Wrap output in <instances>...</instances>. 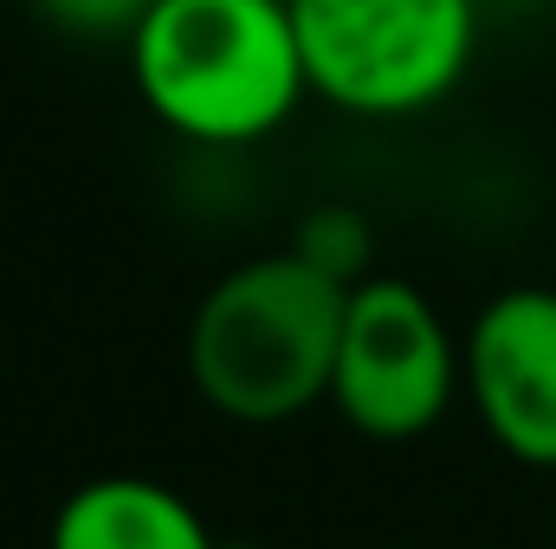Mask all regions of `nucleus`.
<instances>
[{"instance_id":"8","label":"nucleus","mask_w":556,"mask_h":549,"mask_svg":"<svg viewBox=\"0 0 556 549\" xmlns=\"http://www.w3.org/2000/svg\"><path fill=\"white\" fill-rule=\"evenodd\" d=\"M33 13L72 39H91V46H130L137 20L149 13V0H33Z\"/></svg>"},{"instance_id":"7","label":"nucleus","mask_w":556,"mask_h":549,"mask_svg":"<svg viewBox=\"0 0 556 549\" xmlns=\"http://www.w3.org/2000/svg\"><path fill=\"white\" fill-rule=\"evenodd\" d=\"M298 253L343 284H363L369 278V220L356 207H317L298 227Z\"/></svg>"},{"instance_id":"5","label":"nucleus","mask_w":556,"mask_h":549,"mask_svg":"<svg viewBox=\"0 0 556 549\" xmlns=\"http://www.w3.org/2000/svg\"><path fill=\"white\" fill-rule=\"evenodd\" d=\"M466 395L511 459L556 465V291L518 284L472 317Z\"/></svg>"},{"instance_id":"6","label":"nucleus","mask_w":556,"mask_h":549,"mask_svg":"<svg viewBox=\"0 0 556 549\" xmlns=\"http://www.w3.org/2000/svg\"><path fill=\"white\" fill-rule=\"evenodd\" d=\"M220 537L201 524V511L155 485V478H91L78 485L59 518H52V537L46 549H214Z\"/></svg>"},{"instance_id":"2","label":"nucleus","mask_w":556,"mask_h":549,"mask_svg":"<svg viewBox=\"0 0 556 549\" xmlns=\"http://www.w3.org/2000/svg\"><path fill=\"white\" fill-rule=\"evenodd\" d=\"M350 284L298 246L247 259L220 278L188 330V375L201 401L240 426L298 420L330 395Z\"/></svg>"},{"instance_id":"4","label":"nucleus","mask_w":556,"mask_h":549,"mask_svg":"<svg viewBox=\"0 0 556 549\" xmlns=\"http://www.w3.org/2000/svg\"><path fill=\"white\" fill-rule=\"evenodd\" d=\"M459 382H466V349H453V336L420 284H408V278L350 284L330 401L356 433L415 439L446 413Z\"/></svg>"},{"instance_id":"3","label":"nucleus","mask_w":556,"mask_h":549,"mask_svg":"<svg viewBox=\"0 0 556 549\" xmlns=\"http://www.w3.org/2000/svg\"><path fill=\"white\" fill-rule=\"evenodd\" d=\"M311 98L350 117H420L479 52V0H291Z\"/></svg>"},{"instance_id":"1","label":"nucleus","mask_w":556,"mask_h":549,"mask_svg":"<svg viewBox=\"0 0 556 549\" xmlns=\"http://www.w3.org/2000/svg\"><path fill=\"white\" fill-rule=\"evenodd\" d=\"M124 52L149 117L201 149L266 142L311 98L291 0H149Z\"/></svg>"},{"instance_id":"9","label":"nucleus","mask_w":556,"mask_h":549,"mask_svg":"<svg viewBox=\"0 0 556 549\" xmlns=\"http://www.w3.org/2000/svg\"><path fill=\"white\" fill-rule=\"evenodd\" d=\"M214 549H260V544H214Z\"/></svg>"}]
</instances>
